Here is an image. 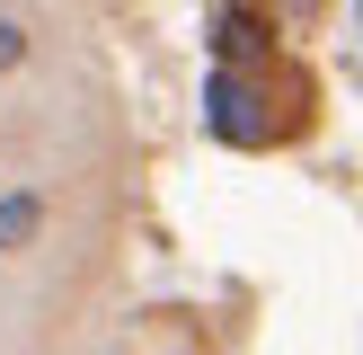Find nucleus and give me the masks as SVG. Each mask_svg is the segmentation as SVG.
<instances>
[{"mask_svg": "<svg viewBox=\"0 0 363 355\" xmlns=\"http://www.w3.org/2000/svg\"><path fill=\"white\" fill-rule=\"evenodd\" d=\"M204 116H213V133L222 142H240V151H257V142H275V116H266V98H257V80L248 71H213L204 80Z\"/></svg>", "mask_w": 363, "mask_h": 355, "instance_id": "nucleus-1", "label": "nucleus"}, {"mask_svg": "<svg viewBox=\"0 0 363 355\" xmlns=\"http://www.w3.org/2000/svg\"><path fill=\"white\" fill-rule=\"evenodd\" d=\"M27 62V27H18V18H0V71H18Z\"/></svg>", "mask_w": 363, "mask_h": 355, "instance_id": "nucleus-4", "label": "nucleus"}, {"mask_svg": "<svg viewBox=\"0 0 363 355\" xmlns=\"http://www.w3.org/2000/svg\"><path fill=\"white\" fill-rule=\"evenodd\" d=\"M257 45H266L257 18H248V9H222V53H230V71H240V53H257Z\"/></svg>", "mask_w": 363, "mask_h": 355, "instance_id": "nucleus-3", "label": "nucleus"}, {"mask_svg": "<svg viewBox=\"0 0 363 355\" xmlns=\"http://www.w3.org/2000/svg\"><path fill=\"white\" fill-rule=\"evenodd\" d=\"M35 231H45V195H35V187L0 195V258H9V248H27Z\"/></svg>", "mask_w": 363, "mask_h": 355, "instance_id": "nucleus-2", "label": "nucleus"}]
</instances>
